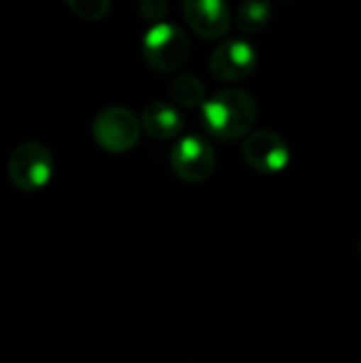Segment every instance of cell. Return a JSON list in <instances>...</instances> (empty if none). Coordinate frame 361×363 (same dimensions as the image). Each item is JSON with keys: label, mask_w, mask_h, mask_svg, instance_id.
<instances>
[{"label": "cell", "mask_w": 361, "mask_h": 363, "mask_svg": "<svg viewBox=\"0 0 361 363\" xmlns=\"http://www.w3.org/2000/svg\"><path fill=\"white\" fill-rule=\"evenodd\" d=\"M170 166L181 181L202 183L213 174L217 166V155L206 138L189 134L174 143L170 151Z\"/></svg>", "instance_id": "cell-5"}, {"label": "cell", "mask_w": 361, "mask_h": 363, "mask_svg": "<svg viewBox=\"0 0 361 363\" xmlns=\"http://www.w3.org/2000/svg\"><path fill=\"white\" fill-rule=\"evenodd\" d=\"M9 179L21 191H38L53 177V155L40 143H23L9 157Z\"/></svg>", "instance_id": "cell-4"}, {"label": "cell", "mask_w": 361, "mask_h": 363, "mask_svg": "<svg viewBox=\"0 0 361 363\" xmlns=\"http://www.w3.org/2000/svg\"><path fill=\"white\" fill-rule=\"evenodd\" d=\"M140 125L145 128L149 136L168 140V138H177L183 132V117L172 104L164 100H155L143 108Z\"/></svg>", "instance_id": "cell-9"}, {"label": "cell", "mask_w": 361, "mask_h": 363, "mask_svg": "<svg viewBox=\"0 0 361 363\" xmlns=\"http://www.w3.org/2000/svg\"><path fill=\"white\" fill-rule=\"evenodd\" d=\"M245 162L264 174H277L291 162V151L281 134L270 130H255L243 140Z\"/></svg>", "instance_id": "cell-7"}, {"label": "cell", "mask_w": 361, "mask_h": 363, "mask_svg": "<svg viewBox=\"0 0 361 363\" xmlns=\"http://www.w3.org/2000/svg\"><path fill=\"white\" fill-rule=\"evenodd\" d=\"M170 98L174 104L183 108H198L206 102V89L204 83L196 74H177L170 83Z\"/></svg>", "instance_id": "cell-10"}, {"label": "cell", "mask_w": 361, "mask_h": 363, "mask_svg": "<svg viewBox=\"0 0 361 363\" xmlns=\"http://www.w3.org/2000/svg\"><path fill=\"white\" fill-rule=\"evenodd\" d=\"M138 13L143 15V19L147 21H155V23H162L166 11H168V4L162 2V0H143L138 2Z\"/></svg>", "instance_id": "cell-13"}, {"label": "cell", "mask_w": 361, "mask_h": 363, "mask_svg": "<svg viewBox=\"0 0 361 363\" xmlns=\"http://www.w3.org/2000/svg\"><path fill=\"white\" fill-rule=\"evenodd\" d=\"M257 119L255 98L240 87H226L202 106V121L211 136L232 143L247 138Z\"/></svg>", "instance_id": "cell-1"}, {"label": "cell", "mask_w": 361, "mask_h": 363, "mask_svg": "<svg viewBox=\"0 0 361 363\" xmlns=\"http://www.w3.org/2000/svg\"><path fill=\"white\" fill-rule=\"evenodd\" d=\"M270 15H272L270 4L251 0V2H245V4L238 6L236 26H238V30H240L243 34H257V32H262L264 26L270 21Z\"/></svg>", "instance_id": "cell-11"}, {"label": "cell", "mask_w": 361, "mask_h": 363, "mask_svg": "<svg viewBox=\"0 0 361 363\" xmlns=\"http://www.w3.org/2000/svg\"><path fill=\"white\" fill-rule=\"evenodd\" d=\"M183 15L189 28L206 40L226 36L232 23L230 6L221 0H185Z\"/></svg>", "instance_id": "cell-8"}, {"label": "cell", "mask_w": 361, "mask_h": 363, "mask_svg": "<svg viewBox=\"0 0 361 363\" xmlns=\"http://www.w3.org/2000/svg\"><path fill=\"white\" fill-rule=\"evenodd\" d=\"M68 6L74 15L83 19H102L111 11L109 0H68Z\"/></svg>", "instance_id": "cell-12"}, {"label": "cell", "mask_w": 361, "mask_h": 363, "mask_svg": "<svg viewBox=\"0 0 361 363\" xmlns=\"http://www.w3.org/2000/svg\"><path fill=\"white\" fill-rule=\"evenodd\" d=\"M140 119L126 106L100 111L91 123L94 140L109 153H126L140 140Z\"/></svg>", "instance_id": "cell-3"}, {"label": "cell", "mask_w": 361, "mask_h": 363, "mask_svg": "<svg viewBox=\"0 0 361 363\" xmlns=\"http://www.w3.org/2000/svg\"><path fill=\"white\" fill-rule=\"evenodd\" d=\"M140 49L145 62L151 68L160 72H172L187 62L191 45L187 34L179 26L162 21V23H153L147 30Z\"/></svg>", "instance_id": "cell-2"}, {"label": "cell", "mask_w": 361, "mask_h": 363, "mask_svg": "<svg viewBox=\"0 0 361 363\" xmlns=\"http://www.w3.org/2000/svg\"><path fill=\"white\" fill-rule=\"evenodd\" d=\"M257 51L245 38H228L215 47L209 60L211 74L226 83H236L247 79L257 68Z\"/></svg>", "instance_id": "cell-6"}, {"label": "cell", "mask_w": 361, "mask_h": 363, "mask_svg": "<svg viewBox=\"0 0 361 363\" xmlns=\"http://www.w3.org/2000/svg\"><path fill=\"white\" fill-rule=\"evenodd\" d=\"M357 251H360V257H361V238H360V242H357Z\"/></svg>", "instance_id": "cell-14"}]
</instances>
